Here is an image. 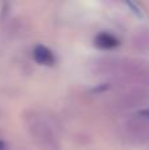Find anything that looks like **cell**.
<instances>
[{
	"mask_svg": "<svg viewBox=\"0 0 149 150\" xmlns=\"http://www.w3.org/2000/svg\"><path fill=\"white\" fill-rule=\"evenodd\" d=\"M32 127H33V129H34V136H36V138L42 145H45L46 148H57L58 146L54 134H53L50 128L48 127L45 122L36 121V122H33Z\"/></svg>",
	"mask_w": 149,
	"mask_h": 150,
	"instance_id": "6da1fadb",
	"label": "cell"
},
{
	"mask_svg": "<svg viewBox=\"0 0 149 150\" xmlns=\"http://www.w3.org/2000/svg\"><path fill=\"white\" fill-rule=\"evenodd\" d=\"M33 57L40 65L53 66L55 62V57L52 53V50L48 49L44 45H37L33 50Z\"/></svg>",
	"mask_w": 149,
	"mask_h": 150,
	"instance_id": "7a4b0ae2",
	"label": "cell"
},
{
	"mask_svg": "<svg viewBox=\"0 0 149 150\" xmlns=\"http://www.w3.org/2000/svg\"><path fill=\"white\" fill-rule=\"evenodd\" d=\"M95 44L102 49H114V47L119 46V40L116 38L114 34L108 33V32H102L96 36L95 38Z\"/></svg>",
	"mask_w": 149,
	"mask_h": 150,
	"instance_id": "3957f363",
	"label": "cell"
},
{
	"mask_svg": "<svg viewBox=\"0 0 149 150\" xmlns=\"http://www.w3.org/2000/svg\"><path fill=\"white\" fill-rule=\"evenodd\" d=\"M0 150H5V145L3 141H0Z\"/></svg>",
	"mask_w": 149,
	"mask_h": 150,
	"instance_id": "277c9868",
	"label": "cell"
}]
</instances>
